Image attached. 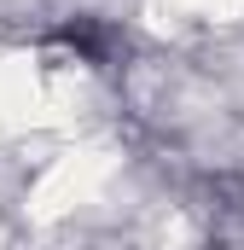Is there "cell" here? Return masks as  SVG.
Instances as JSON below:
<instances>
[{"instance_id":"1","label":"cell","mask_w":244,"mask_h":250,"mask_svg":"<svg viewBox=\"0 0 244 250\" xmlns=\"http://www.w3.org/2000/svg\"><path fill=\"white\" fill-rule=\"evenodd\" d=\"M47 47H64V53H76L81 64H111V53H117V29L105 23V18H64V23H53L47 29Z\"/></svg>"},{"instance_id":"2","label":"cell","mask_w":244,"mask_h":250,"mask_svg":"<svg viewBox=\"0 0 244 250\" xmlns=\"http://www.w3.org/2000/svg\"><path fill=\"white\" fill-rule=\"evenodd\" d=\"M203 250H227V245H221V239H215V245H203Z\"/></svg>"}]
</instances>
